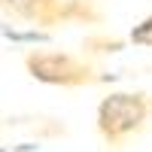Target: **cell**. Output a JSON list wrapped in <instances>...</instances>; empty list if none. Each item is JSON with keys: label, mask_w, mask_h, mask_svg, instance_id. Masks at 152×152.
<instances>
[{"label": "cell", "mask_w": 152, "mask_h": 152, "mask_svg": "<svg viewBox=\"0 0 152 152\" xmlns=\"http://www.w3.org/2000/svg\"><path fill=\"white\" fill-rule=\"evenodd\" d=\"M28 70L34 79L52 82V85H82L91 82V70L73 55L61 52H31L28 55Z\"/></svg>", "instance_id": "2"}, {"label": "cell", "mask_w": 152, "mask_h": 152, "mask_svg": "<svg viewBox=\"0 0 152 152\" xmlns=\"http://www.w3.org/2000/svg\"><path fill=\"white\" fill-rule=\"evenodd\" d=\"M149 116V104L143 94H110L97 107V131L104 134L107 143H122L143 128Z\"/></svg>", "instance_id": "1"}, {"label": "cell", "mask_w": 152, "mask_h": 152, "mask_svg": "<svg viewBox=\"0 0 152 152\" xmlns=\"http://www.w3.org/2000/svg\"><path fill=\"white\" fill-rule=\"evenodd\" d=\"M131 43H137V46H152V15H146V18L131 31Z\"/></svg>", "instance_id": "3"}]
</instances>
